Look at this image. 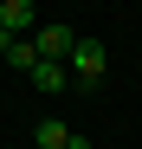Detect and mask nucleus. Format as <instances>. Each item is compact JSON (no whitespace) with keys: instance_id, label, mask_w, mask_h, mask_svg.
Masks as SVG:
<instances>
[{"instance_id":"f257e3e1","label":"nucleus","mask_w":142,"mask_h":149,"mask_svg":"<svg viewBox=\"0 0 142 149\" xmlns=\"http://www.w3.org/2000/svg\"><path fill=\"white\" fill-rule=\"evenodd\" d=\"M65 71H71V91H84V84H103L110 58H103V45H97V39H84V33H78V45H71Z\"/></svg>"},{"instance_id":"f03ea898","label":"nucleus","mask_w":142,"mask_h":149,"mask_svg":"<svg viewBox=\"0 0 142 149\" xmlns=\"http://www.w3.org/2000/svg\"><path fill=\"white\" fill-rule=\"evenodd\" d=\"M32 91H45V97H65V91H71V71H65V58H39V65H32Z\"/></svg>"},{"instance_id":"7ed1b4c3","label":"nucleus","mask_w":142,"mask_h":149,"mask_svg":"<svg viewBox=\"0 0 142 149\" xmlns=\"http://www.w3.org/2000/svg\"><path fill=\"white\" fill-rule=\"evenodd\" d=\"M0 26H7V39L32 33L39 26V7H32V0H0Z\"/></svg>"},{"instance_id":"20e7f679","label":"nucleus","mask_w":142,"mask_h":149,"mask_svg":"<svg viewBox=\"0 0 142 149\" xmlns=\"http://www.w3.org/2000/svg\"><path fill=\"white\" fill-rule=\"evenodd\" d=\"M32 45H39V58H71L78 33H71V26H39V33H32Z\"/></svg>"},{"instance_id":"39448f33","label":"nucleus","mask_w":142,"mask_h":149,"mask_svg":"<svg viewBox=\"0 0 142 149\" xmlns=\"http://www.w3.org/2000/svg\"><path fill=\"white\" fill-rule=\"evenodd\" d=\"M0 58H7L13 71H26V78H32V65H39V45H32V39H7V52H0Z\"/></svg>"},{"instance_id":"423d86ee","label":"nucleus","mask_w":142,"mask_h":149,"mask_svg":"<svg viewBox=\"0 0 142 149\" xmlns=\"http://www.w3.org/2000/svg\"><path fill=\"white\" fill-rule=\"evenodd\" d=\"M32 143H39V149H71V130H65L58 117H45L39 130H32Z\"/></svg>"},{"instance_id":"0eeeda50","label":"nucleus","mask_w":142,"mask_h":149,"mask_svg":"<svg viewBox=\"0 0 142 149\" xmlns=\"http://www.w3.org/2000/svg\"><path fill=\"white\" fill-rule=\"evenodd\" d=\"M0 52H7V26H0Z\"/></svg>"}]
</instances>
